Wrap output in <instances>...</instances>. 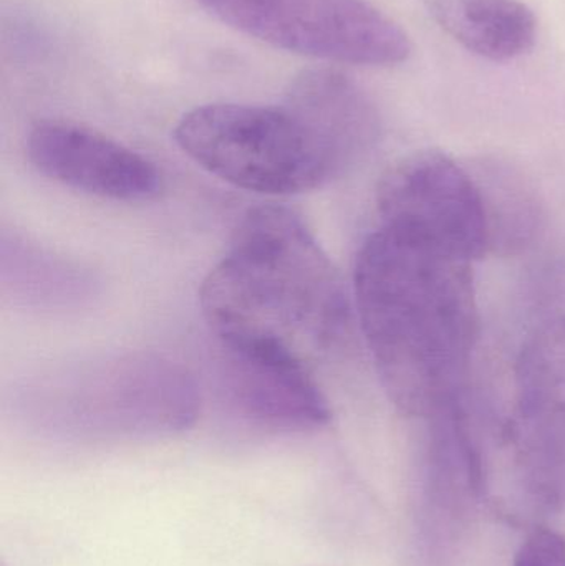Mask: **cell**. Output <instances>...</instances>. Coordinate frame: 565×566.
Wrapping results in <instances>:
<instances>
[{"mask_svg": "<svg viewBox=\"0 0 565 566\" xmlns=\"http://www.w3.org/2000/svg\"><path fill=\"white\" fill-rule=\"evenodd\" d=\"M199 303L229 355L311 373L345 348L354 323L341 272L284 206L248 211L206 275Z\"/></svg>", "mask_w": 565, "mask_h": 566, "instance_id": "1", "label": "cell"}, {"mask_svg": "<svg viewBox=\"0 0 565 566\" xmlns=\"http://www.w3.org/2000/svg\"><path fill=\"white\" fill-rule=\"evenodd\" d=\"M513 566H565V538L551 528H536L521 545Z\"/></svg>", "mask_w": 565, "mask_h": 566, "instance_id": "12", "label": "cell"}, {"mask_svg": "<svg viewBox=\"0 0 565 566\" xmlns=\"http://www.w3.org/2000/svg\"><path fill=\"white\" fill-rule=\"evenodd\" d=\"M380 226L461 261L490 254L486 212L468 166L437 149L404 156L377 188Z\"/></svg>", "mask_w": 565, "mask_h": 566, "instance_id": "5", "label": "cell"}, {"mask_svg": "<svg viewBox=\"0 0 565 566\" xmlns=\"http://www.w3.org/2000/svg\"><path fill=\"white\" fill-rule=\"evenodd\" d=\"M285 105L321 136L345 172L370 153L380 136L374 103L342 73H302L292 83Z\"/></svg>", "mask_w": 565, "mask_h": 566, "instance_id": "8", "label": "cell"}, {"mask_svg": "<svg viewBox=\"0 0 565 566\" xmlns=\"http://www.w3.org/2000/svg\"><path fill=\"white\" fill-rule=\"evenodd\" d=\"M470 169L486 212L490 254L513 258L533 248L546 221L533 179L503 159H480Z\"/></svg>", "mask_w": 565, "mask_h": 566, "instance_id": "10", "label": "cell"}, {"mask_svg": "<svg viewBox=\"0 0 565 566\" xmlns=\"http://www.w3.org/2000/svg\"><path fill=\"white\" fill-rule=\"evenodd\" d=\"M511 436L527 492L543 507L565 502V315L537 326L514 369Z\"/></svg>", "mask_w": 565, "mask_h": 566, "instance_id": "6", "label": "cell"}, {"mask_svg": "<svg viewBox=\"0 0 565 566\" xmlns=\"http://www.w3.org/2000/svg\"><path fill=\"white\" fill-rule=\"evenodd\" d=\"M354 308L400 411L428 419L463 401L480 333L471 262L378 226L355 259Z\"/></svg>", "mask_w": 565, "mask_h": 566, "instance_id": "2", "label": "cell"}, {"mask_svg": "<svg viewBox=\"0 0 565 566\" xmlns=\"http://www.w3.org/2000/svg\"><path fill=\"white\" fill-rule=\"evenodd\" d=\"M464 49L508 62L533 49L537 20L521 0H420Z\"/></svg>", "mask_w": 565, "mask_h": 566, "instance_id": "11", "label": "cell"}, {"mask_svg": "<svg viewBox=\"0 0 565 566\" xmlns=\"http://www.w3.org/2000/svg\"><path fill=\"white\" fill-rule=\"evenodd\" d=\"M238 32L325 62L395 66L414 52L410 36L367 0H196Z\"/></svg>", "mask_w": 565, "mask_h": 566, "instance_id": "4", "label": "cell"}, {"mask_svg": "<svg viewBox=\"0 0 565 566\" xmlns=\"http://www.w3.org/2000/svg\"><path fill=\"white\" fill-rule=\"evenodd\" d=\"M232 391L239 408L259 424L314 431L332 418L331 406L307 369L231 355Z\"/></svg>", "mask_w": 565, "mask_h": 566, "instance_id": "9", "label": "cell"}, {"mask_svg": "<svg viewBox=\"0 0 565 566\" xmlns=\"http://www.w3.org/2000/svg\"><path fill=\"white\" fill-rule=\"evenodd\" d=\"M30 161L46 178L113 201H149L163 191L161 171L135 149L75 123L42 122L27 142Z\"/></svg>", "mask_w": 565, "mask_h": 566, "instance_id": "7", "label": "cell"}, {"mask_svg": "<svg viewBox=\"0 0 565 566\" xmlns=\"http://www.w3.org/2000/svg\"><path fill=\"white\" fill-rule=\"evenodd\" d=\"M175 139L196 165L258 195H302L345 175L321 136L287 105L198 106L179 119Z\"/></svg>", "mask_w": 565, "mask_h": 566, "instance_id": "3", "label": "cell"}]
</instances>
